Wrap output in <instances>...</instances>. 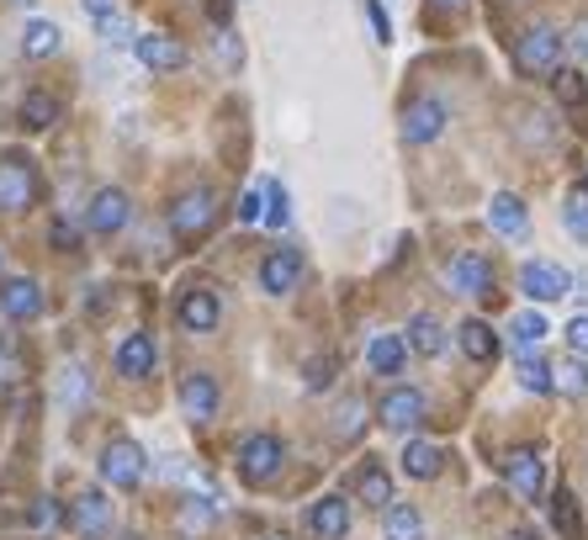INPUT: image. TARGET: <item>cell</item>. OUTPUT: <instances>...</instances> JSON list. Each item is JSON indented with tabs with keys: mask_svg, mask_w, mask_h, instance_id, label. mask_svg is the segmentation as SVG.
Instances as JSON below:
<instances>
[{
	"mask_svg": "<svg viewBox=\"0 0 588 540\" xmlns=\"http://www.w3.org/2000/svg\"><path fill=\"white\" fill-rule=\"evenodd\" d=\"M515 70L519 74H557L563 70V32L546 22L525 27L515 43Z\"/></svg>",
	"mask_w": 588,
	"mask_h": 540,
	"instance_id": "1",
	"label": "cell"
},
{
	"mask_svg": "<svg viewBox=\"0 0 588 540\" xmlns=\"http://www.w3.org/2000/svg\"><path fill=\"white\" fill-rule=\"evenodd\" d=\"M218 222V191L213 186H192V191H180L171 201V228L180 239H196V233H207Z\"/></svg>",
	"mask_w": 588,
	"mask_h": 540,
	"instance_id": "2",
	"label": "cell"
},
{
	"mask_svg": "<svg viewBox=\"0 0 588 540\" xmlns=\"http://www.w3.org/2000/svg\"><path fill=\"white\" fill-rule=\"evenodd\" d=\"M38 201V170L27 154H0V212H27Z\"/></svg>",
	"mask_w": 588,
	"mask_h": 540,
	"instance_id": "3",
	"label": "cell"
},
{
	"mask_svg": "<svg viewBox=\"0 0 588 540\" xmlns=\"http://www.w3.org/2000/svg\"><path fill=\"white\" fill-rule=\"evenodd\" d=\"M281 461H287V445L276 440V435H249V440H239V477L245 482H270L276 471H281Z\"/></svg>",
	"mask_w": 588,
	"mask_h": 540,
	"instance_id": "4",
	"label": "cell"
},
{
	"mask_svg": "<svg viewBox=\"0 0 588 540\" xmlns=\"http://www.w3.org/2000/svg\"><path fill=\"white\" fill-rule=\"evenodd\" d=\"M451 123V106L441 96H414L403 106V144H435Z\"/></svg>",
	"mask_w": 588,
	"mask_h": 540,
	"instance_id": "5",
	"label": "cell"
},
{
	"mask_svg": "<svg viewBox=\"0 0 588 540\" xmlns=\"http://www.w3.org/2000/svg\"><path fill=\"white\" fill-rule=\"evenodd\" d=\"M148 471V456L144 445L133 440H112L106 450H101V482H112V488H138Z\"/></svg>",
	"mask_w": 588,
	"mask_h": 540,
	"instance_id": "6",
	"label": "cell"
},
{
	"mask_svg": "<svg viewBox=\"0 0 588 540\" xmlns=\"http://www.w3.org/2000/svg\"><path fill=\"white\" fill-rule=\"evenodd\" d=\"M504 477H509V488H515V498H525V503H536L540 492H546V461H540L536 445H515L509 456H504Z\"/></svg>",
	"mask_w": 588,
	"mask_h": 540,
	"instance_id": "7",
	"label": "cell"
},
{
	"mask_svg": "<svg viewBox=\"0 0 588 540\" xmlns=\"http://www.w3.org/2000/svg\"><path fill=\"white\" fill-rule=\"evenodd\" d=\"M519 292L530 297V302H557V297L572 292V276L557 260H530V266L519 270Z\"/></svg>",
	"mask_w": 588,
	"mask_h": 540,
	"instance_id": "8",
	"label": "cell"
},
{
	"mask_svg": "<svg viewBox=\"0 0 588 540\" xmlns=\"http://www.w3.org/2000/svg\"><path fill=\"white\" fill-rule=\"evenodd\" d=\"M0 308H6V319H17V323H32V319H43V287L32 281V276H6L0 281Z\"/></svg>",
	"mask_w": 588,
	"mask_h": 540,
	"instance_id": "9",
	"label": "cell"
},
{
	"mask_svg": "<svg viewBox=\"0 0 588 540\" xmlns=\"http://www.w3.org/2000/svg\"><path fill=\"white\" fill-rule=\"evenodd\" d=\"M133 53H138V64L154 74L186 70V43H175L171 32H138V38H133Z\"/></svg>",
	"mask_w": 588,
	"mask_h": 540,
	"instance_id": "10",
	"label": "cell"
},
{
	"mask_svg": "<svg viewBox=\"0 0 588 540\" xmlns=\"http://www.w3.org/2000/svg\"><path fill=\"white\" fill-rule=\"evenodd\" d=\"M175 323L186 334H213L218 329V297L207 292V287H186V292L175 297Z\"/></svg>",
	"mask_w": 588,
	"mask_h": 540,
	"instance_id": "11",
	"label": "cell"
},
{
	"mask_svg": "<svg viewBox=\"0 0 588 540\" xmlns=\"http://www.w3.org/2000/svg\"><path fill=\"white\" fill-rule=\"evenodd\" d=\"M445 287L456 297H488L493 292V266L483 255H456V260L445 266Z\"/></svg>",
	"mask_w": 588,
	"mask_h": 540,
	"instance_id": "12",
	"label": "cell"
},
{
	"mask_svg": "<svg viewBox=\"0 0 588 540\" xmlns=\"http://www.w3.org/2000/svg\"><path fill=\"white\" fill-rule=\"evenodd\" d=\"M127 212H133V201H127L123 186H101L91 197L85 222H91V233H117V228H127Z\"/></svg>",
	"mask_w": 588,
	"mask_h": 540,
	"instance_id": "13",
	"label": "cell"
},
{
	"mask_svg": "<svg viewBox=\"0 0 588 540\" xmlns=\"http://www.w3.org/2000/svg\"><path fill=\"white\" fill-rule=\"evenodd\" d=\"M376 414H382V424H388V429L409 435L419 418H424V393H419V387H392V393L376 403Z\"/></svg>",
	"mask_w": 588,
	"mask_h": 540,
	"instance_id": "14",
	"label": "cell"
},
{
	"mask_svg": "<svg viewBox=\"0 0 588 540\" xmlns=\"http://www.w3.org/2000/svg\"><path fill=\"white\" fill-rule=\"evenodd\" d=\"M180 414L192 418V424H207V418L218 414V382L207 371H192L180 382Z\"/></svg>",
	"mask_w": 588,
	"mask_h": 540,
	"instance_id": "15",
	"label": "cell"
},
{
	"mask_svg": "<svg viewBox=\"0 0 588 540\" xmlns=\"http://www.w3.org/2000/svg\"><path fill=\"white\" fill-rule=\"evenodd\" d=\"M117 376H127V382H144L148 371L159 366V344L148 340V334H127L123 344H117Z\"/></svg>",
	"mask_w": 588,
	"mask_h": 540,
	"instance_id": "16",
	"label": "cell"
},
{
	"mask_svg": "<svg viewBox=\"0 0 588 540\" xmlns=\"http://www.w3.org/2000/svg\"><path fill=\"white\" fill-rule=\"evenodd\" d=\"M70 525L85 540H101L106 530H112V498H101V492H80V498L70 503Z\"/></svg>",
	"mask_w": 588,
	"mask_h": 540,
	"instance_id": "17",
	"label": "cell"
},
{
	"mask_svg": "<svg viewBox=\"0 0 588 540\" xmlns=\"http://www.w3.org/2000/svg\"><path fill=\"white\" fill-rule=\"evenodd\" d=\"M297 281H302V255H297V249H270L266 260H260V287H266L270 297L292 292Z\"/></svg>",
	"mask_w": 588,
	"mask_h": 540,
	"instance_id": "18",
	"label": "cell"
},
{
	"mask_svg": "<svg viewBox=\"0 0 588 540\" xmlns=\"http://www.w3.org/2000/svg\"><path fill=\"white\" fill-rule=\"evenodd\" d=\"M308 530L319 540H344V530H350V503H344L340 492H323L319 503L308 509Z\"/></svg>",
	"mask_w": 588,
	"mask_h": 540,
	"instance_id": "19",
	"label": "cell"
},
{
	"mask_svg": "<svg viewBox=\"0 0 588 540\" xmlns=\"http://www.w3.org/2000/svg\"><path fill=\"white\" fill-rule=\"evenodd\" d=\"M488 222L493 233H504V239H525V228H530V212H525V201L515 191H498L488 201Z\"/></svg>",
	"mask_w": 588,
	"mask_h": 540,
	"instance_id": "20",
	"label": "cell"
},
{
	"mask_svg": "<svg viewBox=\"0 0 588 540\" xmlns=\"http://www.w3.org/2000/svg\"><path fill=\"white\" fill-rule=\"evenodd\" d=\"M409 366V344L398 340V334H376L367 344V371L371 376H398V371Z\"/></svg>",
	"mask_w": 588,
	"mask_h": 540,
	"instance_id": "21",
	"label": "cell"
},
{
	"mask_svg": "<svg viewBox=\"0 0 588 540\" xmlns=\"http://www.w3.org/2000/svg\"><path fill=\"white\" fill-rule=\"evenodd\" d=\"M456 340H462V355L477 361V366H488L493 355H498V334H493L483 319H466L462 329H456Z\"/></svg>",
	"mask_w": 588,
	"mask_h": 540,
	"instance_id": "22",
	"label": "cell"
},
{
	"mask_svg": "<svg viewBox=\"0 0 588 540\" xmlns=\"http://www.w3.org/2000/svg\"><path fill=\"white\" fill-rule=\"evenodd\" d=\"M441 445H430V440H409L403 445V471L414 477V482H430V477H441Z\"/></svg>",
	"mask_w": 588,
	"mask_h": 540,
	"instance_id": "23",
	"label": "cell"
},
{
	"mask_svg": "<svg viewBox=\"0 0 588 540\" xmlns=\"http://www.w3.org/2000/svg\"><path fill=\"white\" fill-rule=\"evenodd\" d=\"M409 350H414V355H441L445 350V329H441V319H435V313H414V319H409Z\"/></svg>",
	"mask_w": 588,
	"mask_h": 540,
	"instance_id": "24",
	"label": "cell"
},
{
	"mask_svg": "<svg viewBox=\"0 0 588 540\" xmlns=\"http://www.w3.org/2000/svg\"><path fill=\"white\" fill-rule=\"evenodd\" d=\"M551 393H567V397L588 393V361H584V355H567V361L551 366Z\"/></svg>",
	"mask_w": 588,
	"mask_h": 540,
	"instance_id": "25",
	"label": "cell"
},
{
	"mask_svg": "<svg viewBox=\"0 0 588 540\" xmlns=\"http://www.w3.org/2000/svg\"><path fill=\"white\" fill-rule=\"evenodd\" d=\"M59 112H64V106H59V96H53V91H27V96H22V123L38 127V133L59 123Z\"/></svg>",
	"mask_w": 588,
	"mask_h": 540,
	"instance_id": "26",
	"label": "cell"
},
{
	"mask_svg": "<svg viewBox=\"0 0 588 540\" xmlns=\"http://www.w3.org/2000/svg\"><path fill=\"white\" fill-rule=\"evenodd\" d=\"M59 43H64V32H59L53 22H43V17H38V22H27V32H22V53H27V59H49V53H59Z\"/></svg>",
	"mask_w": 588,
	"mask_h": 540,
	"instance_id": "27",
	"label": "cell"
},
{
	"mask_svg": "<svg viewBox=\"0 0 588 540\" xmlns=\"http://www.w3.org/2000/svg\"><path fill=\"white\" fill-rule=\"evenodd\" d=\"M563 228L578 239V245H588V186L578 180L572 191H567V201H563Z\"/></svg>",
	"mask_w": 588,
	"mask_h": 540,
	"instance_id": "28",
	"label": "cell"
},
{
	"mask_svg": "<svg viewBox=\"0 0 588 540\" xmlns=\"http://www.w3.org/2000/svg\"><path fill=\"white\" fill-rule=\"evenodd\" d=\"M53 397H59V408H80L85 397H91V382H85V366H64L59 371V387H53Z\"/></svg>",
	"mask_w": 588,
	"mask_h": 540,
	"instance_id": "29",
	"label": "cell"
},
{
	"mask_svg": "<svg viewBox=\"0 0 588 540\" xmlns=\"http://www.w3.org/2000/svg\"><path fill=\"white\" fill-rule=\"evenodd\" d=\"M388 540H424V515L414 503H392L388 509Z\"/></svg>",
	"mask_w": 588,
	"mask_h": 540,
	"instance_id": "30",
	"label": "cell"
},
{
	"mask_svg": "<svg viewBox=\"0 0 588 540\" xmlns=\"http://www.w3.org/2000/svg\"><path fill=\"white\" fill-rule=\"evenodd\" d=\"M551 91H557V101H563L567 112H578V106H584L588 101V80H584V70H557L551 74Z\"/></svg>",
	"mask_w": 588,
	"mask_h": 540,
	"instance_id": "31",
	"label": "cell"
},
{
	"mask_svg": "<svg viewBox=\"0 0 588 540\" xmlns=\"http://www.w3.org/2000/svg\"><path fill=\"white\" fill-rule=\"evenodd\" d=\"M361 498H367L371 509H392V477L376 467V461L361 467Z\"/></svg>",
	"mask_w": 588,
	"mask_h": 540,
	"instance_id": "32",
	"label": "cell"
},
{
	"mask_svg": "<svg viewBox=\"0 0 588 540\" xmlns=\"http://www.w3.org/2000/svg\"><path fill=\"white\" fill-rule=\"evenodd\" d=\"M551 519H557L563 540H584V515H578V498H572L567 488L551 498Z\"/></svg>",
	"mask_w": 588,
	"mask_h": 540,
	"instance_id": "33",
	"label": "cell"
},
{
	"mask_svg": "<svg viewBox=\"0 0 588 540\" xmlns=\"http://www.w3.org/2000/svg\"><path fill=\"white\" fill-rule=\"evenodd\" d=\"M546 329L551 323L540 319V313H515V323H509V334H515V344H519V355H530L540 340H546Z\"/></svg>",
	"mask_w": 588,
	"mask_h": 540,
	"instance_id": "34",
	"label": "cell"
},
{
	"mask_svg": "<svg viewBox=\"0 0 588 540\" xmlns=\"http://www.w3.org/2000/svg\"><path fill=\"white\" fill-rule=\"evenodd\" d=\"M519 387H525V393H536V397H546V393H551V366H546L540 355H519Z\"/></svg>",
	"mask_w": 588,
	"mask_h": 540,
	"instance_id": "35",
	"label": "cell"
},
{
	"mask_svg": "<svg viewBox=\"0 0 588 540\" xmlns=\"http://www.w3.org/2000/svg\"><path fill=\"white\" fill-rule=\"evenodd\" d=\"M266 222L270 228H287V222H292V191H287L281 180L266 186Z\"/></svg>",
	"mask_w": 588,
	"mask_h": 540,
	"instance_id": "36",
	"label": "cell"
},
{
	"mask_svg": "<svg viewBox=\"0 0 588 540\" xmlns=\"http://www.w3.org/2000/svg\"><path fill=\"white\" fill-rule=\"evenodd\" d=\"M22 371H27L22 344H17V334H11V329H0V382H17Z\"/></svg>",
	"mask_w": 588,
	"mask_h": 540,
	"instance_id": "37",
	"label": "cell"
},
{
	"mask_svg": "<svg viewBox=\"0 0 588 540\" xmlns=\"http://www.w3.org/2000/svg\"><path fill=\"white\" fill-rule=\"evenodd\" d=\"M213 519H218L213 498H186V503H180V530H186V536H192V530H207Z\"/></svg>",
	"mask_w": 588,
	"mask_h": 540,
	"instance_id": "38",
	"label": "cell"
},
{
	"mask_svg": "<svg viewBox=\"0 0 588 540\" xmlns=\"http://www.w3.org/2000/svg\"><path fill=\"white\" fill-rule=\"evenodd\" d=\"M101 43H133V22L127 17H101Z\"/></svg>",
	"mask_w": 588,
	"mask_h": 540,
	"instance_id": "39",
	"label": "cell"
},
{
	"mask_svg": "<svg viewBox=\"0 0 588 540\" xmlns=\"http://www.w3.org/2000/svg\"><path fill=\"white\" fill-rule=\"evenodd\" d=\"M260 218H266V186H255V191L239 197V222H260Z\"/></svg>",
	"mask_w": 588,
	"mask_h": 540,
	"instance_id": "40",
	"label": "cell"
},
{
	"mask_svg": "<svg viewBox=\"0 0 588 540\" xmlns=\"http://www.w3.org/2000/svg\"><path fill=\"white\" fill-rule=\"evenodd\" d=\"M329 382H334V355H313V361H308V387L319 393Z\"/></svg>",
	"mask_w": 588,
	"mask_h": 540,
	"instance_id": "41",
	"label": "cell"
},
{
	"mask_svg": "<svg viewBox=\"0 0 588 540\" xmlns=\"http://www.w3.org/2000/svg\"><path fill=\"white\" fill-rule=\"evenodd\" d=\"M367 17H371V32H376V43L388 49V43H392V22H388V11H382V0H367Z\"/></svg>",
	"mask_w": 588,
	"mask_h": 540,
	"instance_id": "42",
	"label": "cell"
},
{
	"mask_svg": "<svg viewBox=\"0 0 588 540\" xmlns=\"http://www.w3.org/2000/svg\"><path fill=\"white\" fill-rule=\"evenodd\" d=\"M567 344H572V355H588V313L567 323Z\"/></svg>",
	"mask_w": 588,
	"mask_h": 540,
	"instance_id": "43",
	"label": "cell"
},
{
	"mask_svg": "<svg viewBox=\"0 0 588 540\" xmlns=\"http://www.w3.org/2000/svg\"><path fill=\"white\" fill-rule=\"evenodd\" d=\"M74 239H80V233H74V228H70V222H64V218L53 222V245H59V249H70Z\"/></svg>",
	"mask_w": 588,
	"mask_h": 540,
	"instance_id": "44",
	"label": "cell"
},
{
	"mask_svg": "<svg viewBox=\"0 0 588 540\" xmlns=\"http://www.w3.org/2000/svg\"><path fill=\"white\" fill-rule=\"evenodd\" d=\"M572 53H578V59H588V27H578V32H572Z\"/></svg>",
	"mask_w": 588,
	"mask_h": 540,
	"instance_id": "45",
	"label": "cell"
},
{
	"mask_svg": "<svg viewBox=\"0 0 588 540\" xmlns=\"http://www.w3.org/2000/svg\"><path fill=\"white\" fill-rule=\"evenodd\" d=\"M85 11L101 22V17H112V0H85Z\"/></svg>",
	"mask_w": 588,
	"mask_h": 540,
	"instance_id": "46",
	"label": "cell"
},
{
	"mask_svg": "<svg viewBox=\"0 0 588 540\" xmlns=\"http://www.w3.org/2000/svg\"><path fill=\"white\" fill-rule=\"evenodd\" d=\"M435 6H445V11H462L466 0H435Z\"/></svg>",
	"mask_w": 588,
	"mask_h": 540,
	"instance_id": "47",
	"label": "cell"
},
{
	"mask_svg": "<svg viewBox=\"0 0 588 540\" xmlns=\"http://www.w3.org/2000/svg\"><path fill=\"white\" fill-rule=\"evenodd\" d=\"M509 540H536V536H530V530H515V536H509Z\"/></svg>",
	"mask_w": 588,
	"mask_h": 540,
	"instance_id": "48",
	"label": "cell"
}]
</instances>
